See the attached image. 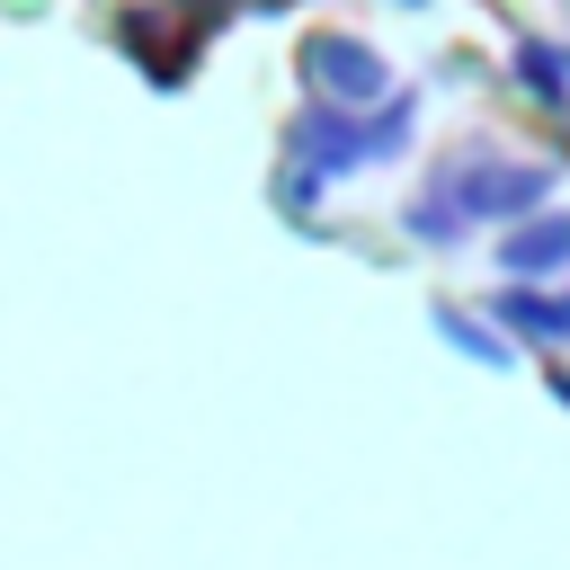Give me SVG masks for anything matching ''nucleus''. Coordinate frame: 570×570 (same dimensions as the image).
Instances as JSON below:
<instances>
[{"instance_id": "obj_7", "label": "nucleus", "mask_w": 570, "mask_h": 570, "mask_svg": "<svg viewBox=\"0 0 570 570\" xmlns=\"http://www.w3.org/2000/svg\"><path fill=\"white\" fill-rule=\"evenodd\" d=\"M508 80H517L534 107H570V45H552V36H517V45H508Z\"/></svg>"}, {"instance_id": "obj_3", "label": "nucleus", "mask_w": 570, "mask_h": 570, "mask_svg": "<svg viewBox=\"0 0 570 570\" xmlns=\"http://www.w3.org/2000/svg\"><path fill=\"white\" fill-rule=\"evenodd\" d=\"M294 80H303V98H321V107H374V98H392V62H383L365 36H347V27L303 36Z\"/></svg>"}, {"instance_id": "obj_4", "label": "nucleus", "mask_w": 570, "mask_h": 570, "mask_svg": "<svg viewBox=\"0 0 570 570\" xmlns=\"http://www.w3.org/2000/svg\"><path fill=\"white\" fill-rule=\"evenodd\" d=\"M490 258H499L508 285H552V276H570V205H534V214L499 223Z\"/></svg>"}, {"instance_id": "obj_10", "label": "nucleus", "mask_w": 570, "mask_h": 570, "mask_svg": "<svg viewBox=\"0 0 570 570\" xmlns=\"http://www.w3.org/2000/svg\"><path fill=\"white\" fill-rule=\"evenodd\" d=\"M410 9H428V0H410Z\"/></svg>"}, {"instance_id": "obj_1", "label": "nucleus", "mask_w": 570, "mask_h": 570, "mask_svg": "<svg viewBox=\"0 0 570 570\" xmlns=\"http://www.w3.org/2000/svg\"><path fill=\"white\" fill-rule=\"evenodd\" d=\"M410 142H419V98L410 89H392L374 107H321V98H303V116L285 125V169L312 178V187H338V178H356L374 160H401Z\"/></svg>"}, {"instance_id": "obj_9", "label": "nucleus", "mask_w": 570, "mask_h": 570, "mask_svg": "<svg viewBox=\"0 0 570 570\" xmlns=\"http://www.w3.org/2000/svg\"><path fill=\"white\" fill-rule=\"evenodd\" d=\"M552 401H561V410H570V365H552Z\"/></svg>"}, {"instance_id": "obj_5", "label": "nucleus", "mask_w": 570, "mask_h": 570, "mask_svg": "<svg viewBox=\"0 0 570 570\" xmlns=\"http://www.w3.org/2000/svg\"><path fill=\"white\" fill-rule=\"evenodd\" d=\"M490 321H499L508 338L570 347V285H508V294H490Z\"/></svg>"}, {"instance_id": "obj_2", "label": "nucleus", "mask_w": 570, "mask_h": 570, "mask_svg": "<svg viewBox=\"0 0 570 570\" xmlns=\"http://www.w3.org/2000/svg\"><path fill=\"white\" fill-rule=\"evenodd\" d=\"M428 178H436V187H445V205L481 232V223H517V214L552 205L561 160H508V151H490V142H463V151H445Z\"/></svg>"}, {"instance_id": "obj_6", "label": "nucleus", "mask_w": 570, "mask_h": 570, "mask_svg": "<svg viewBox=\"0 0 570 570\" xmlns=\"http://www.w3.org/2000/svg\"><path fill=\"white\" fill-rule=\"evenodd\" d=\"M428 330H436L445 347H463L472 365H490V374H508V365H517V338H508L499 321H481V312H463V303H428Z\"/></svg>"}, {"instance_id": "obj_8", "label": "nucleus", "mask_w": 570, "mask_h": 570, "mask_svg": "<svg viewBox=\"0 0 570 570\" xmlns=\"http://www.w3.org/2000/svg\"><path fill=\"white\" fill-rule=\"evenodd\" d=\"M401 232H410L419 249H463V240H472V223H463V214L445 205V187H436V178H428V187H419V196L401 205Z\"/></svg>"}]
</instances>
